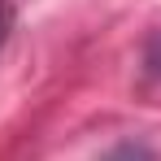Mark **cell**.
<instances>
[{"mask_svg": "<svg viewBox=\"0 0 161 161\" xmlns=\"http://www.w3.org/2000/svg\"><path fill=\"white\" fill-rule=\"evenodd\" d=\"M100 161H148V148H144V144H118V148L105 153Z\"/></svg>", "mask_w": 161, "mask_h": 161, "instance_id": "1", "label": "cell"}, {"mask_svg": "<svg viewBox=\"0 0 161 161\" xmlns=\"http://www.w3.org/2000/svg\"><path fill=\"white\" fill-rule=\"evenodd\" d=\"M4 26H9V13L0 9V39H4Z\"/></svg>", "mask_w": 161, "mask_h": 161, "instance_id": "3", "label": "cell"}, {"mask_svg": "<svg viewBox=\"0 0 161 161\" xmlns=\"http://www.w3.org/2000/svg\"><path fill=\"white\" fill-rule=\"evenodd\" d=\"M148 65H153V70L161 74V35L153 39V44H148Z\"/></svg>", "mask_w": 161, "mask_h": 161, "instance_id": "2", "label": "cell"}]
</instances>
